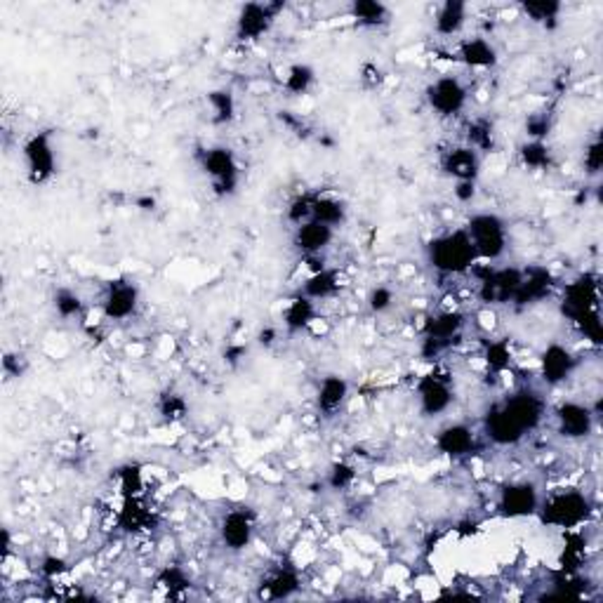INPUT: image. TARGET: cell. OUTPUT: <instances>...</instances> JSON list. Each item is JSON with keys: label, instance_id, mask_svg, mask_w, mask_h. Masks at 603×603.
I'll return each instance as SVG.
<instances>
[{"label": "cell", "instance_id": "cb8c5ba5", "mask_svg": "<svg viewBox=\"0 0 603 603\" xmlns=\"http://www.w3.org/2000/svg\"><path fill=\"white\" fill-rule=\"evenodd\" d=\"M347 399H349V382L342 375H328L318 384L316 406L318 413H323L325 418H332L347 403Z\"/></svg>", "mask_w": 603, "mask_h": 603}, {"label": "cell", "instance_id": "db71d44e", "mask_svg": "<svg viewBox=\"0 0 603 603\" xmlns=\"http://www.w3.org/2000/svg\"><path fill=\"white\" fill-rule=\"evenodd\" d=\"M246 351H248V349H246V347H234V349H229L224 356H227V361L236 363V361H238V356H243V354H246Z\"/></svg>", "mask_w": 603, "mask_h": 603}, {"label": "cell", "instance_id": "5b68a950", "mask_svg": "<svg viewBox=\"0 0 603 603\" xmlns=\"http://www.w3.org/2000/svg\"><path fill=\"white\" fill-rule=\"evenodd\" d=\"M464 231L469 234L478 260L497 262L502 254L507 253V224L495 212H477V215H471Z\"/></svg>", "mask_w": 603, "mask_h": 603}, {"label": "cell", "instance_id": "60d3db41", "mask_svg": "<svg viewBox=\"0 0 603 603\" xmlns=\"http://www.w3.org/2000/svg\"><path fill=\"white\" fill-rule=\"evenodd\" d=\"M186 410H189V406H186V399L182 394L166 392V394L159 399L160 418L166 419V422H170V425H175V422H179V419H185Z\"/></svg>", "mask_w": 603, "mask_h": 603}, {"label": "cell", "instance_id": "7dc6e473", "mask_svg": "<svg viewBox=\"0 0 603 603\" xmlns=\"http://www.w3.org/2000/svg\"><path fill=\"white\" fill-rule=\"evenodd\" d=\"M582 166L584 170H587V175H599L603 168V142L594 140L591 142L587 149H584V159H582Z\"/></svg>", "mask_w": 603, "mask_h": 603}, {"label": "cell", "instance_id": "f1b7e54d", "mask_svg": "<svg viewBox=\"0 0 603 603\" xmlns=\"http://www.w3.org/2000/svg\"><path fill=\"white\" fill-rule=\"evenodd\" d=\"M349 14L363 29H382L392 20V10L380 0H354L349 5Z\"/></svg>", "mask_w": 603, "mask_h": 603}, {"label": "cell", "instance_id": "4dcf8cb0", "mask_svg": "<svg viewBox=\"0 0 603 603\" xmlns=\"http://www.w3.org/2000/svg\"><path fill=\"white\" fill-rule=\"evenodd\" d=\"M312 220L337 229L347 220V203L335 196H328V194H316L312 205Z\"/></svg>", "mask_w": 603, "mask_h": 603}, {"label": "cell", "instance_id": "5bb4252c", "mask_svg": "<svg viewBox=\"0 0 603 603\" xmlns=\"http://www.w3.org/2000/svg\"><path fill=\"white\" fill-rule=\"evenodd\" d=\"M140 306V288L133 280H108L102 295V314L111 321H125Z\"/></svg>", "mask_w": 603, "mask_h": 603}, {"label": "cell", "instance_id": "8fae6325", "mask_svg": "<svg viewBox=\"0 0 603 603\" xmlns=\"http://www.w3.org/2000/svg\"><path fill=\"white\" fill-rule=\"evenodd\" d=\"M283 3H248L238 10L236 17V39L238 40H260L271 31L273 22L283 10Z\"/></svg>", "mask_w": 603, "mask_h": 603}, {"label": "cell", "instance_id": "ac0fdd59", "mask_svg": "<svg viewBox=\"0 0 603 603\" xmlns=\"http://www.w3.org/2000/svg\"><path fill=\"white\" fill-rule=\"evenodd\" d=\"M578 368V358L568 347L554 342L540 356V373L547 384H561Z\"/></svg>", "mask_w": 603, "mask_h": 603}, {"label": "cell", "instance_id": "7402d4cb", "mask_svg": "<svg viewBox=\"0 0 603 603\" xmlns=\"http://www.w3.org/2000/svg\"><path fill=\"white\" fill-rule=\"evenodd\" d=\"M335 238V229L325 227L321 222H309L295 227V236H292V246L305 254V257H318Z\"/></svg>", "mask_w": 603, "mask_h": 603}, {"label": "cell", "instance_id": "83f0119b", "mask_svg": "<svg viewBox=\"0 0 603 603\" xmlns=\"http://www.w3.org/2000/svg\"><path fill=\"white\" fill-rule=\"evenodd\" d=\"M340 286H342V280H340V273L335 269H318V271H312V276L305 280V286H302V292L299 295H305V297L314 299V302H321V299H331L335 297L337 292H340Z\"/></svg>", "mask_w": 603, "mask_h": 603}, {"label": "cell", "instance_id": "f5cc1de1", "mask_svg": "<svg viewBox=\"0 0 603 603\" xmlns=\"http://www.w3.org/2000/svg\"><path fill=\"white\" fill-rule=\"evenodd\" d=\"M137 205H140L142 210H146V212H149V210H156V198H151V196L137 198Z\"/></svg>", "mask_w": 603, "mask_h": 603}, {"label": "cell", "instance_id": "836d02e7", "mask_svg": "<svg viewBox=\"0 0 603 603\" xmlns=\"http://www.w3.org/2000/svg\"><path fill=\"white\" fill-rule=\"evenodd\" d=\"M316 83V71L309 64H292L290 69L286 71V81H283V88L295 97L306 95L309 90Z\"/></svg>", "mask_w": 603, "mask_h": 603}, {"label": "cell", "instance_id": "484cf974", "mask_svg": "<svg viewBox=\"0 0 603 603\" xmlns=\"http://www.w3.org/2000/svg\"><path fill=\"white\" fill-rule=\"evenodd\" d=\"M151 509L140 500V495L123 497V507L118 512V528L123 533H144L151 528Z\"/></svg>", "mask_w": 603, "mask_h": 603}, {"label": "cell", "instance_id": "ee69618b", "mask_svg": "<svg viewBox=\"0 0 603 603\" xmlns=\"http://www.w3.org/2000/svg\"><path fill=\"white\" fill-rule=\"evenodd\" d=\"M356 481V469L349 462H335L328 471V486L332 490H349Z\"/></svg>", "mask_w": 603, "mask_h": 603}, {"label": "cell", "instance_id": "f907efd6", "mask_svg": "<svg viewBox=\"0 0 603 603\" xmlns=\"http://www.w3.org/2000/svg\"><path fill=\"white\" fill-rule=\"evenodd\" d=\"M452 194H455L460 203H471L474 196H477V182H455Z\"/></svg>", "mask_w": 603, "mask_h": 603}, {"label": "cell", "instance_id": "d6a6232c", "mask_svg": "<svg viewBox=\"0 0 603 603\" xmlns=\"http://www.w3.org/2000/svg\"><path fill=\"white\" fill-rule=\"evenodd\" d=\"M205 99H208V107H210V111H212V121H215L217 125H227V123L234 121L236 97L231 90H227V88L210 90Z\"/></svg>", "mask_w": 603, "mask_h": 603}, {"label": "cell", "instance_id": "3957f363", "mask_svg": "<svg viewBox=\"0 0 603 603\" xmlns=\"http://www.w3.org/2000/svg\"><path fill=\"white\" fill-rule=\"evenodd\" d=\"M591 500L578 488H561L547 495L538 507V514L545 526L561 530H578L591 516Z\"/></svg>", "mask_w": 603, "mask_h": 603}, {"label": "cell", "instance_id": "52a82bcc", "mask_svg": "<svg viewBox=\"0 0 603 603\" xmlns=\"http://www.w3.org/2000/svg\"><path fill=\"white\" fill-rule=\"evenodd\" d=\"M464 328V314L460 312H438L429 316L422 325V347L419 354L425 361H434L448 351L452 342L458 340Z\"/></svg>", "mask_w": 603, "mask_h": 603}, {"label": "cell", "instance_id": "9c48e42d", "mask_svg": "<svg viewBox=\"0 0 603 603\" xmlns=\"http://www.w3.org/2000/svg\"><path fill=\"white\" fill-rule=\"evenodd\" d=\"M419 410L426 418H438L455 403V387L452 377L444 370H432L419 377L418 382Z\"/></svg>", "mask_w": 603, "mask_h": 603}, {"label": "cell", "instance_id": "2e32d148", "mask_svg": "<svg viewBox=\"0 0 603 603\" xmlns=\"http://www.w3.org/2000/svg\"><path fill=\"white\" fill-rule=\"evenodd\" d=\"M220 535L227 549L243 552L248 549L254 538V514L250 509H231L220 523Z\"/></svg>", "mask_w": 603, "mask_h": 603}, {"label": "cell", "instance_id": "bcb514c9", "mask_svg": "<svg viewBox=\"0 0 603 603\" xmlns=\"http://www.w3.org/2000/svg\"><path fill=\"white\" fill-rule=\"evenodd\" d=\"M394 305V290L387 286H377L370 290L368 295V306L373 314H384L392 309Z\"/></svg>", "mask_w": 603, "mask_h": 603}, {"label": "cell", "instance_id": "d590c367", "mask_svg": "<svg viewBox=\"0 0 603 603\" xmlns=\"http://www.w3.org/2000/svg\"><path fill=\"white\" fill-rule=\"evenodd\" d=\"M467 142L471 149H477V151H495V125L486 118H477V121H471L469 127H467Z\"/></svg>", "mask_w": 603, "mask_h": 603}, {"label": "cell", "instance_id": "f6af8a7d", "mask_svg": "<svg viewBox=\"0 0 603 603\" xmlns=\"http://www.w3.org/2000/svg\"><path fill=\"white\" fill-rule=\"evenodd\" d=\"M552 133V118L547 114H530L528 116L526 121V134L530 137V140H538V142H545L547 134Z\"/></svg>", "mask_w": 603, "mask_h": 603}, {"label": "cell", "instance_id": "1f68e13d", "mask_svg": "<svg viewBox=\"0 0 603 603\" xmlns=\"http://www.w3.org/2000/svg\"><path fill=\"white\" fill-rule=\"evenodd\" d=\"M521 13L526 14L530 22H535V24L545 26V29H554V26L559 24L564 5L556 3V0H526V3H521Z\"/></svg>", "mask_w": 603, "mask_h": 603}, {"label": "cell", "instance_id": "8d00e7d4", "mask_svg": "<svg viewBox=\"0 0 603 603\" xmlns=\"http://www.w3.org/2000/svg\"><path fill=\"white\" fill-rule=\"evenodd\" d=\"M568 533L571 535L565 540L564 552H561V571L565 575H575L584 561V547L587 545H584V538L580 533H575V530H568Z\"/></svg>", "mask_w": 603, "mask_h": 603}, {"label": "cell", "instance_id": "6da1fadb", "mask_svg": "<svg viewBox=\"0 0 603 603\" xmlns=\"http://www.w3.org/2000/svg\"><path fill=\"white\" fill-rule=\"evenodd\" d=\"M561 312L578 325L590 342L601 344L603 325L599 314V279L591 273H582L575 280H571L564 290L561 299Z\"/></svg>", "mask_w": 603, "mask_h": 603}, {"label": "cell", "instance_id": "603a6c76", "mask_svg": "<svg viewBox=\"0 0 603 603\" xmlns=\"http://www.w3.org/2000/svg\"><path fill=\"white\" fill-rule=\"evenodd\" d=\"M458 59L469 69H493L500 62L495 45L483 36H471L458 45Z\"/></svg>", "mask_w": 603, "mask_h": 603}, {"label": "cell", "instance_id": "74e56055", "mask_svg": "<svg viewBox=\"0 0 603 603\" xmlns=\"http://www.w3.org/2000/svg\"><path fill=\"white\" fill-rule=\"evenodd\" d=\"M116 481H118L123 497L140 495L142 488H144V471H142L140 464L127 462L116 469Z\"/></svg>", "mask_w": 603, "mask_h": 603}, {"label": "cell", "instance_id": "4fadbf2b", "mask_svg": "<svg viewBox=\"0 0 603 603\" xmlns=\"http://www.w3.org/2000/svg\"><path fill=\"white\" fill-rule=\"evenodd\" d=\"M540 507V495L535 483L530 481H516L509 483L500 490L497 497V509L504 519H526V516L538 514Z\"/></svg>", "mask_w": 603, "mask_h": 603}, {"label": "cell", "instance_id": "8992f818", "mask_svg": "<svg viewBox=\"0 0 603 603\" xmlns=\"http://www.w3.org/2000/svg\"><path fill=\"white\" fill-rule=\"evenodd\" d=\"M471 271L478 279V299L486 305H512L514 295L523 279V269L516 267H490V264H474Z\"/></svg>", "mask_w": 603, "mask_h": 603}, {"label": "cell", "instance_id": "ffe728a7", "mask_svg": "<svg viewBox=\"0 0 603 603\" xmlns=\"http://www.w3.org/2000/svg\"><path fill=\"white\" fill-rule=\"evenodd\" d=\"M436 448L438 452H444L445 458L462 460L477 451V434H474L471 426L462 425V422H455V425L444 426L438 432Z\"/></svg>", "mask_w": 603, "mask_h": 603}, {"label": "cell", "instance_id": "44dd1931", "mask_svg": "<svg viewBox=\"0 0 603 603\" xmlns=\"http://www.w3.org/2000/svg\"><path fill=\"white\" fill-rule=\"evenodd\" d=\"M483 432H486V436L495 445H516L526 436L523 429L516 425L514 419L509 418V413L500 403L490 408L486 418H483Z\"/></svg>", "mask_w": 603, "mask_h": 603}, {"label": "cell", "instance_id": "e0dca14e", "mask_svg": "<svg viewBox=\"0 0 603 603\" xmlns=\"http://www.w3.org/2000/svg\"><path fill=\"white\" fill-rule=\"evenodd\" d=\"M441 170L455 182H477L481 175V153L471 146H452L441 159Z\"/></svg>", "mask_w": 603, "mask_h": 603}, {"label": "cell", "instance_id": "e575fe53", "mask_svg": "<svg viewBox=\"0 0 603 603\" xmlns=\"http://www.w3.org/2000/svg\"><path fill=\"white\" fill-rule=\"evenodd\" d=\"M521 163L530 170H547V168H552V149L547 142H538L530 140L526 144H521L519 149Z\"/></svg>", "mask_w": 603, "mask_h": 603}, {"label": "cell", "instance_id": "ba28073f", "mask_svg": "<svg viewBox=\"0 0 603 603\" xmlns=\"http://www.w3.org/2000/svg\"><path fill=\"white\" fill-rule=\"evenodd\" d=\"M22 156H24L26 177L31 185H45L55 177L57 172V153L52 144L50 133H36L22 146Z\"/></svg>", "mask_w": 603, "mask_h": 603}, {"label": "cell", "instance_id": "7c38bea8", "mask_svg": "<svg viewBox=\"0 0 603 603\" xmlns=\"http://www.w3.org/2000/svg\"><path fill=\"white\" fill-rule=\"evenodd\" d=\"M554 419H556L561 436L571 438V441H580V438L590 436L599 422L591 406L580 403V401H564V403H559L556 410H554Z\"/></svg>", "mask_w": 603, "mask_h": 603}, {"label": "cell", "instance_id": "681fc988", "mask_svg": "<svg viewBox=\"0 0 603 603\" xmlns=\"http://www.w3.org/2000/svg\"><path fill=\"white\" fill-rule=\"evenodd\" d=\"M358 78H361L363 88L375 90V88H380V85L384 83V71H382L377 64L368 62V64H363V66H361V73H358Z\"/></svg>", "mask_w": 603, "mask_h": 603}, {"label": "cell", "instance_id": "7bdbcfd3", "mask_svg": "<svg viewBox=\"0 0 603 603\" xmlns=\"http://www.w3.org/2000/svg\"><path fill=\"white\" fill-rule=\"evenodd\" d=\"M314 196H316V194H299L297 198H292L290 201V205H288V220H290L295 227L312 220Z\"/></svg>", "mask_w": 603, "mask_h": 603}, {"label": "cell", "instance_id": "816d5d0a", "mask_svg": "<svg viewBox=\"0 0 603 603\" xmlns=\"http://www.w3.org/2000/svg\"><path fill=\"white\" fill-rule=\"evenodd\" d=\"M276 340H279V331H276V328H271V325L262 328L260 335H257V342H260L262 347H271V344H276Z\"/></svg>", "mask_w": 603, "mask_h": 603}, {"label": "cell", "instance_id": "277c9868", "mask_svg": "<svg viewBox=\"0 0 603 603\" xmlns=\"http://www.w3.org/2000/svg\"><path fill=\"white\" fill-rule=\"evenodd\" d=\"M198 166L205 177H210V185L215 196L231 198L241 185V166L236 153L229 146H208L198 153Z\"/></svg>", "mask_w": 603, "mask_h": 603}, {"label": "cell", "instance_id": "f546056e", "mask_svg": "<svg viewBox=\"0 0 603 603\" xmlns=\"http://www.w3.org/2000/svg\"><path fill=\"white\" fill-rule=\"evenodd\" d=\"M314 321H316V302L305 297V295H297L295 299H290V305L283 312V325H286V331L290 335L306 331Z\"/></svg>", "mask_w": 603, "mask_h": 603}, {"label": "cell", "instance_id": "7a4b0ae2", "mask_svg": "<svg viewBox=\"0 0 603 603\" xmlns=\"http://www.w3.org/2000/svg\"><path fill=\"white\" fill-rule=\"evenodd\" d=\"M426 260L436 269L438 273L445 276H460V273L471 271V267L477 264L478 254L474 250L469 234L464 229L445 231V234L436 236L426 246Z\"/></svg>", "mask_w": 603, "mask_h": 603}, {"label": "cell", "instance_id": "30bf717a", "mask_svg": "<svg viewBox=\"0 0 603 603\" xmlns=\"http://www.w3.org/2000/svg\"><path fill=\"white\" fill-rule=\"evenodd\" d=\"M425 97L432 111H436L444 118H452V116H460L464 111L469 92L458 76H441L434 83H429Z\"/></svg>", "mask_w": 603, "mask_h": 603}, {"label": "cell", "instance_id": "ab89813d", "mask_svg": "<svg viewBox=\"0 0 603 603\" xmlns=\"http://www.w3.org/2000/svg\"><path fill=\"white\" fill-rule=\"evenodd\" d=\"M483 358L493 373H504L512 366V349L507 342L502 340H493V342L483 344Z\"/></svg>", "mask_w": 603, "mask_h": 603}, {"label": "cell", "instance_id": "c3c4849f", "mask_svg": "<svg viewBox=\"0 0 603 603\" xmlns=\"http://www.w3.org/2000/svg\"><path fill=\"white\" fill-rule=\"evenodd\" d=\"M40 573L50 580L62 578L64 573H69V564L57 554H50V556H43V561H40Z\"/></svg>", "mask_w": 603, "mask_h": 603}, {"label": "cell", "instance_id": "4316f807", "mask_svg": "<svg viewBox=\"0 0 603 603\" xmlns=\"http://www.w3.org/2000/svg\"><path fill=\"white\" fill-rule=\"evenodd\" d=\"M299 573L292 565H279L276 571L269 573V578L262 582V590L267 594V599L280 601V599H290L297 594L299 590Z\"/></svg>", "mask_w": 603, "mask_h": 603}, {"label": "cell", "instance_id": "d6986e66", "mask_svg": "<svg viewBox=\"0 0 603 603\" xmlns=\"http://www.w3.org/2000/svg\"><path fill=\"white\" fill-rule=\"evenodd\" d=\"M554 288V276L549 269L545 267H530L523 269V279H521V286L514 295V302L519 309H526L530 305H538L545 297H549V292Z\"/></svg>", "mask_w": 603, "mask_h": 603}, {"label": "cell", "instance_id": "b9f144b4", "mask_svg": "<svg viewBox=\"0 0 603 603\" xmlns=\"http://www.w3.org/2000/svg\"><path fill=\"white\" fill-rule=\"evenodd\" d=\"M159 584L160 587H166L170 597H177V594H182V591L189 587L191 580L182 568H177V565H168V568L160 571Z\"/></svg>", "mask_w": 603, "mask_h": 603}, {"label": "cell", "instance_id": "d4e9b609", "mask_svg": "<svg viewBox=\"0 0 603 603\" xmlns=\"http://www.w3.org/2000/svg\"><path fill=\"white\" fill-rule=\"evenodd\" d=\"M467 17H469V7L462 0H445L444 5H438L436 14H434V31L438 36H458L460 31L467 24Z\"/></svg>", "mask_w": 603, "mask_h": 603}, {"label": "cell", "instance_id": "9a60e30c", "mask_svg": "<svg viewBox=\"0 0 603 603\" xmlns=\"http://www.w3.org/2000/svg\"><path fill=\"white\" fill-rule=\"evenodd\" d=\"M500 406L504 408L509 413V418L514 419L516 425L523 429V434L535 432V429L540 426L542 418H545V401H542L540 394L528 392V389L507 396Z\"/></svg>", "mask_w": 603, "mask_h": 603}, {"label": "cell", "instance_id": "f35d334b", "mask_svg": "<svg viewBox=\"0 0 603 603\" xmlns=\"http://www.w3.org/2000/svg\"><path fill=\"white\" fill-rule=\"evenodd\" d=\"M52 306H55L57 316L66 318V321L83 314V299H81V295L76 290H71V288H59V290H55V295H52Z\"/></svg>", "mask_w": 603, "mask_h": 603}]
</instances>
